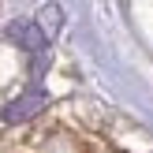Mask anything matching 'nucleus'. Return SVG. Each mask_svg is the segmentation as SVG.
<instances>
[{
  "label": "nucleus",
  "mask_w": 153,
  "mask_h": 153,
  "mask_svg": "<svg viewBox=\"0 0 153 153\" xmlns=\"http://www.w3.org/2000/svg\"><path fill=\"white\" fill-rule=\"evenodd\" d=\"M41 105H45V94H37V90H34V94H26V97H19V101H11V105L4 108V123H15V120L34 116Z\"/></svg>",
  "instance_id": "1"
},
{
  "label": "nucleus",
  "mask_w": 153,
  "mask_h": 153,
  "mask_svg": "<svg viewBox=\"0 0 153 153\" xmlns=\"http://www.w3.org/2000/svg\"><path fill=\"white\" fill-rule=\"evenodd\" d=\"M37 26H41L49 37H56V30H60V7H56V4L41 7V11H37Z\"/></svg>",
  "instance_id": "2"
}]
</instances>
